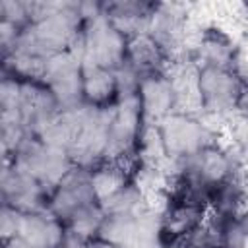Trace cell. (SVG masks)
I'll return each instance as SVG.
<instances>
[{
    "instance_id": "1",
    "label": "cell",
    "mask_w": 248,
    "mask_h": 248,
    "mask_svg": "<svg viewBox=\"0 0 248 248\" xmlns=\"http://www.w3.org/2000/svg\"><path fill=\"white\" fill-rule=\"evenodd\" d=\"M190 101L207 120H232L248 107V83L236 68L198 64L190 78Z\"/></svg>"
},
{
    "instance_id": "2",
    "label": "cell",
    "mask_w": 248,
    "mask_h": 248,
    "mask_svg": "<svg viewBox=\"0 0 248 248\" xmlns=\"http://www.w3.org/2000/svg\"><path fill=\"white\" fill-rule=\"evenodd\" d=\"M153 128L165 165L182 161L219 140V132L213 122L194 108H182L153 124Z\"/></svg>"
},
{
    "instance_id": "3",
    "label": "cell",
    "mask_w": 248,
    "mask_h": 248,
    "mask_svg": "<svg viewBox=\"0 0 248 248\" xmlns=\"http://www.w3.org/2000/svg\"><path fill=\"white\" fill-rule=\"evenodd\" d=\"M238 170H244L229 147L225 140H215L209 145L202 147L194 155L165 165L167 176H174L180 180H186L194 186H200L207 192H213L217 184L227 180L229 176L236 174Z\"/></svg>"
},
{
    "instance_id": "4",
    "label": "cell",
    "mask_w": 248,
    "mask_h": 248,
    "mask_svg": "<svg viewBox=\"0 0 248 248\" xmlns=\"http://www.w3.org/2000/svg\"><path fill=\"white\" fill-rule=\"evenodd\" d=\"M190 78L192 72H178L170 68L169 72L145 78L140 83L136 99L149 124H157L186 108V101L190 99Z\"/></svg>"
},
{
    "instance_id": "5",
    "label": "cell",
    "mask_w": 248,
    "mask_h": 248,
    "mask_svg": "<svg viewBox=\"0 0 248 248\" xmlns=\"http://www.w3.org/2000/svg\"><path fill=\"white\" fill-rule=\"evenodd\" d=\"M149 126L136 97L120 99V103L108 110L107 118V157L126 165L132 163L140 155Z\"/></svg>"
},
{
    "instance_id": "6",
    "label": "cell",
    "mask_w": 248,
    "mask_h": 248,
    "mask_svg": "<svg viewBox=\"0 0 248 248\" xmlns=\"http://www.w3.org/2000/svg\"><path fill=\"white\" fill-rule=\"evenodd\" d=\"M4 161L21 167L48 190H52L76 167L74 157L68 149L52 145L39 136L25 138L14 153L4 157Z\"/></svg>"
},
{
    "instance_id": "7",
    "label": "cell",
    "mask_w": 248,
    "mask_h": 248,
    "mask_svg": "<svg viewBox=\"0 0 248 248\" xmlns=\"http://www.w3.org/2000/svg\"><path fill=\"white\" fill-rule=\"evenodd\" d=\"M128 43L130 37L112 25L105 16H101L85 23L74 50L85 64L118 70L126 60Z\"/></svg>"
},
{
    "instance_id": "8",
    "label": "cell",
    "mask_w": 248,
    "mask_h": 248,
    "mask_svg": "<svg viewBox=\"0 0 248 248\" xmlns=\"http://www.w3.org/2000/svg\"><path fill=\"white\" fill-rule=\"evenodd\" d=\"M83 72L85 62L72 50L50 54L41 66V79L48 85L62 110L83 107Z\"/></svg>"
},
{
    "instance_id": "9",
    "label": "cell",
    "mask_w": 248,
    "mask_h": 248,
    "mask_svg": "<svg viewBox=\"0 0 248 248\" xmlns=\"http://www.w3.org/2000/svg\"><path fill=\"white\" fill-rule=\"evenodd\" d=\"M188 50L196 64L221 68H238L246 56L238 37L221 23L202 25L190 39Z\"/></svg>"
},
{
    "instance_id": "10",
    "label": "cell",
    "mask_w": 248,
    "mask_h": 248,
    "mask_svg": "<svg viewBox=\"0 0 248 248\" xmlns=\"http://www.w3.org/2000/svg\"><path fill=\"white\" fill-rule=\"evenodd\" d=\"M97 202H101V196L91 170L83 167H74L72 172L50 190L46 209L66 225V221L74 213Z\"/></svg>"
},
{
    "instance_id": "11",
    "label": "cell",
    "mask_w": 248,
    "mask_h": 248,
    "mask_svg": "<svg viewBox=\"0 0 248 248\" xmlns=\"http://www.w3.org/2000/svg\"><path fill=\"white\" fill-rule=\"evenodd\" d=\"M50 190L21 167L4 161L0 172V198L4 205H12L23 213L48 207Z\"/></svg>"
},
{
    "instance_id": "12",
    "label": "cell",
    "mask_w": 248,
    "mask_h": 248,
    "mask_svg": "<svg viewBox=\"0 0 248 248\" xmlns=\"http://www.w3.org/2000/svg\"><path fill=\"white\" fill-rule=\"evenodd\" d=\"M145 33L153 37L174 60L190 43L188 6L176 2H159Z\"/></svg>"
},
{
    "instance_id": "13",
    "label": "cell",
    "mask_w": 248,
    "mask_h": 248,
    "mask_svg": "<svg viewBox=\"0 0 248 248\" xmlns=\"http://www.w3.org/2000/svg\"><path fill=\"white\" fill-rule=\"evenodd\" d=\"M172 68V56L147 33H140L130 39L128 50H126V60L120 66L128 76H132L140 83L145 78L169 72Z\"/></svg>"
},
{
    "instance_id": "14",
    "label": "cell",
    "mask_w": 248,
    "mask_h": 248,
    "mask_svg": "<svg viewBox=\"0 0 248 248\" xmlns=\"http://www.w3.org/2000/svg\"><path fill=\"white\" fill-rule=\"evenodd\" d=\"M157 6L153 0H105L103 16L132 39L147 31Z\"/></svg>"
},
{
    "instance_id": "15",
    "label": "cell",
    "mask_w": 248,
    "mask_h": 248,
    "mask_svg": "<svg viewBox=\"0 0 248 248\" xmlns=\"http://www.w3.org/2000/svg\"><path fill=\"white\" fill-rule=\"evenodd\" d=\"M122 99L116 70L85 64L83 72V105L91 108L108 110Z\"/></svg>"
},
{
    "instance_id": "16",
    "label": "cell",
    "mask_w": 248,
    "mask_h": 248,
    "mask_svg": "<svg viewBox=\"0 0 248 248\" xmlns=\"http://www.w3.org/2000/svg\"><path fill=\"white\" fill-rule=\"evenodd\" d=\"M101 203L107 215H130V217H140L147 207L153 205L151 192L143 184H140L134 176L126 178L108 194H105L101 198Z\"/></svg>"
},
{
    "instance_id": "17",
    "label": "cell",
    "mask_w": 248,
    "mask_h": 248,
    "mask_svg": "<svg viewBox=\"0 0 248 248\" xmlns=\"http://www.w3.org/2000/svg\"><path fill=\"white\" fill-rule=\"evenodd\" d=\"M66 232V225L54 213H50L48 209H41L25 213L17 234L31 242L35 248H56Z\"/></svg>"
},
{
    "instance_id": "18",
    "label": "cell",
    "mask_w": 248,
    "mask_h": 248,
    "mask_svg": "<svg viewBox=\"0 0 248 248\" xmlns=\"http://www.w3.org/2000/svg\"><path fill=\"white\" fill-rule=\"evenodd\" d=\"M248 205V172L238 170L211 192L209 213L215 215H236Z\"/></svg>"
},
{
    "instance_id": "19",
    "label": "cell",
    "mask_w": 248,
    "mask_h": 248,
    "mask_svg": "<svg viewBox=\"0 0 248 248\" xmlns=\"http://www.w3.org/2000/svg\"><path fill=\"white\" fill-rule=\"evenodd\" d=\"M130 248H172V236L169 234L155 202L138 217Z\"/></svg>"
},
{
    "instance_id": "20",
    "label": "cell",
    "mask_w": 248,
    "mask_h": 248,
    "mask_svg": "<svg viewBox=\"0 0 248 248\" xmlns=\"http://www.w3.org/2000/svg\"><path fill=\"white\" fill-rule=\"evenodd\" d=\"M37 17V0H0V29L21 33Z\"/></svg>"
},
{
    "instance_id": "21",
    "label": "cell",
    "mask_w": 248,
    "mask_h": 248,
    "mask_svg": "<svg viewBox=\"0 0 248 248\" xmlns=\"http://www.w3.org/2000/svg\"><path fill=\"white\" fill-rule=\"evenodd\" d=\"M105 219H107V211H105L103 203L97 202V203H91V205L79 209L78 213H74L66 221V229L85 240H93V238H99Z\"/></svg>"
},
{
    "instance_id": "22",
    "label": "cell",
    "mask_w": 248,
    "mask_h": 248,
    "mask_svg": "<svg viewBox=\"0 0 248 248\" xmlns=\"http://www.w3.org/2000/svg\"><path fill=\"white\" fill-rule=\"evenodd\" d=\"M138 225V217L130 215H107L99 238L118 246V248H130V242L134 238Z\"/></svg>"
},
{
    "instance_id": "23",
    "label": "cell",
    "mask_w": 248,
    "mask_h": 248,
    "mask_svg": "<svg viewBox=\"0 0 248 248\" xmlns=\"http://www.w3.org/2000/svg\"><path fill=\"white\" fill-rule=\"evenodd\" d=\"M225 141L236 155L240 167L248 172V110L240 112L232 120L227 122V136Z\"/></svg>"
},
{
    "instance_id": "24",
    "label": "cell",
    "mask_w": 248,
    "mask_h": 248,
    "mask_svg": "<svg viewBox=\"0 0 248 248\" xmlns=\"http://www.w3.org/2000/svg\"><path fill=\"white\" fill-rule=\"evenodd\" d=\"M23 217H25L23 211L2 203V207H0V234H2V240L12 238V236H16L19 232Z\"/></svg>"
},
{
    "instance_id": "25",
    "label": "cell",
    "mask_w": 248,
    "mask_h": 248,
    "mask_svg": "<svg viewBox=\"0 0 248 248\" xmlns=\"http://www.w3.org/2000/svg\"><path fill=\"white\" fill-rule=\"evenodd\" d=\"M89 242L91 240H85V238H81V236H78V234L68 231L66 236L62 238V242L56 248H89Z\"/></svg>"
},
{
    "instance_id": "26",
    "label": "cell",
    "mask_w": 248,
    "mask_h": 248,
    "mask_svg": "<svg viewBox=\"0 0 248 248\" xmlns=\"http://www.w3.org/2000/svg\"><path fill=\"white\" fill-rule=\"evenodd\" d=\"M2 248H35V246H33L31 242H27L23 236L16 234V236H12V238L2 240Z\"/></svg>"
},
{
    "instance_id": "27",
    "label": "cell",
    "mask_w": 248,
    "mask_h": 248,
    "mask_svg": "<svg viewBox=\"0 0 248 248\" xmlns=\"http://www.w3.org/2000/svg\"><path fill=\"white\" fill-rule=\"evenodd\" d=\"M236 221H238V225H240L242 232H244V234H246V238H248V205L236 213Z\"/></svg>"
},
{
    "instance_id": "28",
    "label": "cell",
    "mask_w": 248,
    "mask_h": 248,
    "mask_svg": "<svg viewBox=\"0 0 248 248\" xmlns=\"http://www.w3.org/2000/svg\"><path fill=\"white\" fill-rule=\"evenodd\" d=\"M89 248H118V246H114V244H110V242H107L103 238H93L89 242Z\"/></svg>"
},
{
    "instance_id": "29",
    "label": "cell",
    "mask_w": 248,
    "mask_h": 248,
    "mask_svg": "<svg viewBox=\"0 0 248 248\" xmlns=\"http://www.w3.org/2000/svg\"><path fill=\"white\" fill-rule=\"evenodd\" d=\"M209 248H223V246H219V244H211Z\"/></svg>"
}]
</instances>
